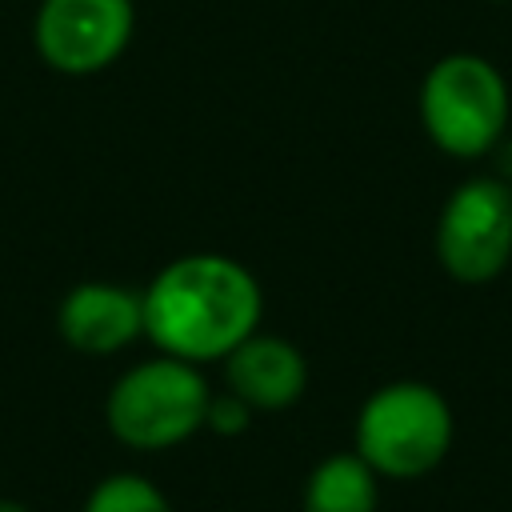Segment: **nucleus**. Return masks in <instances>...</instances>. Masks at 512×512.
<instances>
[{"instance_id": "nucleus-5", "label": "nucleus", "mask_w": 512, "mask_h": 512, "mask_svg": "<svg viewBox=\"0 0 512 512\" xmlns=\"http://www.w3.org/2000/svg\"><path fill=\"white\" fill-rule=\"evenodd\" d=\"M436 256L460 284H484L512 260V192L500 180H464L440 208Z\"/></svg>"}, {"instance_id": "nucleus-11", "label": "nucleus", "mask_w": 512, "mask_h": 512, "mask_svg": "<svg viewBox=\"0 0 512 512\" xmlns=\"http://www.w3.org/2000/svg\"><path fill=\"white\" fill-rule=\"evenodd\" d=\"M252 416H256V412H252L240 396H232V392L216 396V392H212L208 412H204V428H212L216 436H240V432H248Z\"/></svg>"}, {"instance_id": "nucleus-9", "label": "nucleus", "mask_w": 512, "mask_h": 512, "mask_svg": "<svg viewBox=\"0 0 512 512\" xmlns=\"http://www.w3.org/2000/svg\"><path fill=\"white\" fill-rule=\"evenodd\" d=\"M380 476L364 464L360 452L324 456L304 484V512H376Z\"/></svg>"}, {"instance_id": "nucleus-12", "label": "nucleus", "mask_w": 512, "mask_h": 512, "mask_svg": "<svg viewBox=\"0 0 512 512\" xmlns=\"http://www.w3.org/2000/svg\"><path fill=\"white\" fill-rule=\"evenodd\" d=\"M0 512H28V508L16 504V500H4V496H0Z\"/></svg>"}, {"instance_id": "nucleus-4", "label": "nucleus", "mask_w": 512, "mask_h": 512, "mask_svg": "<svg viewBox=\"0 0 512 512\" xmlns=\"http://www.w3.org/2000/svg\"><path fill=\"white\" fill-rule=\"evenodd\" d=\"M420 124L440 152L484 156L508 124V84L496 64L476 52L436 60L420 84Z\"/></svg>"}, {"instance_id": "nucleus-3", "label": "nucleus", "mask_w": 512, "mask_h": 512, "mask_svg": "<svg viewBox=\"0 0 512 512\" xmlns=\"http://www.w3.org/2000/svg\"><path fill=\"white\" fill-rule=\"evenodd\" d=\"M452 448V408L420 380H392L376 388L356 416V452L376 476L416 480L432 472Z\"/></svg>"}, {"instance_id": "nucleus-2", "label": "nucleus", "mask_w": 512, "mask_h": 512, "mask_svg": "<svg viewBox=\"0 0 512 512\" xmlns=\"http://www.w3.org/2000/svg\"><path fill=\"white\" fill-rule=\"evenodd\" d=\"M208 400H212V388L200 364L160 352L116 376L104 400V420L124 448L164 452L192 440L204 428Z\"/></svg>"}, {"instance_id": "nucleus-8", "label": "nucleus", "mask_w": 512, "mask_h": 512, "mask_svg": "<svg viewBox=\"0 0 512 512\" xmlns=\"http://www.w3.org/2000/svg\"><path fill=\"white\" fill-rule=\"evenodd\" d=\"M228 392L240 396L252 412H284L308 388V364L300 348L284 336L252 332L224 356Z\"/></svg>"}, {"instance_id": "nucleus-1", "label": "nucleus", "mask_w": 512, "mask_h": 512, "mask_svg": "<svg viewBox=\"0 0 512 512\" xmlns=\"http://www.w3.org/2000/svg\"><path fill=\"white\" fill-rule=\"evenodd\" d=\"M144 300V336L176 360L212 364L244 344L264 316L260 280L232 256L188 252L168 260Z\"/></svg>"}, {"instance_id": "nucleus-6", "label": "nucleus", "mask_w": 512, "mask_h": 512, "mask_svg": "<svg viewBox=\"0 0 512 512\" xmlns=\"http://www.w3.org/2000/svg\"><path fill=\"white\" fill-rule=\"evenodd\" d=\"M136 32L132 0H40L32 40L40 60L64 76L112 68Z\"/></svg>"}, {"instance_id": "nucleus-10", "label": "nucleus", "mask_w": 512, "mask_h": 512, "mask_svg": "<svg viewBox=\"0 0 512 512\" xmlns=\"http://www.w3.org/2000/svg\"><path fill=\"white\" fill-rule=\"evenodd\" d=\"M84 512H172L160 484H152L140 472H112L104 476L88 496Z\"/></svg>"}, {"instance_id": "nucleus-7", "label": "nucleus", "mask_w": 512, "mask_h": 512, "mask_svg": "<svg viewBox=\"0 0 512 512\" xmlns=\"http://www.w3.org/2000/svg\"><path fill=\"white\" fill-rule=\"evenodd\" d=\"M56 328L68 348L84 356H112L144 336V300L124 284L84 280L60 300Z\"/></svg>"}]
</instances>
